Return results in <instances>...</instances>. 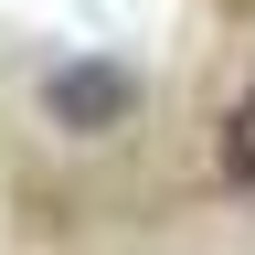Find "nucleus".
I'll return each instance as SVG.
<instances>
[{
	"mask_svg": "<svg viewBox=\"0 0 255 255\" xmlns=\"http://www.w3.org/2000/svg\"><path fill=\"white\" fill-rule=\"evenodd\" d=\"M138 75H128V64H53V75H43V117L64 128V138H107V128H128V117H138Z\"/></svg>",
	"mask_w": 255,
	"mask_h": 255,
	"instance_id": "obj_1",
	"label": "nucleus"
},
{
	"mask_svg": "<svg viewBox=\"0 0 255 255\" xmlns=\"http://www.w3.org/2000/svg\"><path fill=\"white\" fill-rule=\"evenodd\" d=\"M213 159H223V181L255 191V75L223 96V117H213Z\"/></svg>",
	"mask_w": 255,
	"mask_h": 255,
	"instance_id": "obj_2",
	"label": "nucleus"
}]
</instances>
